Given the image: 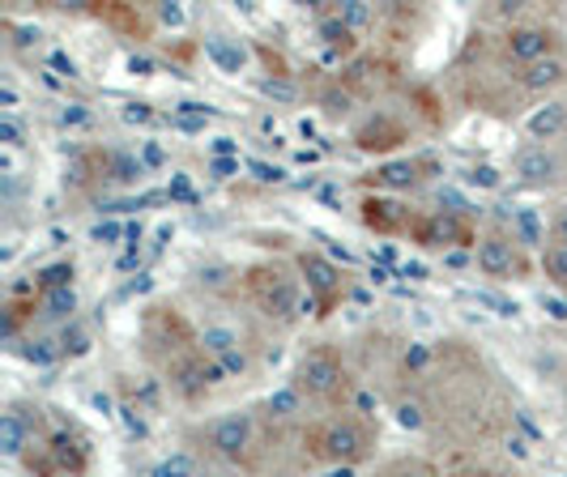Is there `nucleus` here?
Listing matches in <instances>:
<instances>
[{"mask_svg": "<svg viewBox=\"0 0 567 477\" xmlns=\"http://www.w3.org/2000/svg\"><path fill=\"white\" fill-rule=\"evenodd\" d=\"M142 354L154 371H163V380L171 384V393L184 401H200L214 393V384L223 380L218 359L209 354V345L197 329L188 324V315L179 308H158L145 311L142 320Z\"/></svg>", "mask_w": 567, "mask_h": 477, "instance_id": "nucleus-1", "label": "nucleus"}, {"mask_svg": "<svg viewBox=\"0 0 567 477\" xmlns=\"http://www.w3.org/2000/svg\"><path fill=\"white\" fill-rule=\"evenodd\" d=\"M295 448L303 456V465H316V469H354L380 448V422L350 405L324 409L299 426Z\"/></svg>", "mask_w": 567, "mask_h": 477, "instance_id": "nucleus-2", "label": "nucleus"}, {"mask_svg": "<svg viewBox=\"0 0 567 477\" xmlns=\"http://www.w3.org/2000/svg\"><path fill=\"white\" fill-rule=\"evenodd\" d=\"M22 460L34 477H82L90 469V439L73 422H52V426H34L22 444Z\"/></svg>", "mask_w": 567, "mask_h": 477, "instance_id": "nucleus-3", "label": "nucleus"}, {"mask_svg": "<svg viewBox=\"0 0 567 477\" xmlns=\"http://www.w3.org/2000/svg\"><path fill=\"white\" fill-rule=\"evenodd\" d=\"M290 388L316 401V405H324V409H346V401L354 396L359 380H354V371H350L338 345H312V350L299 354Z\"/></svg>", "mask_w": 567, "mask_h": 477, "instance_id": "nucleus-4", "label": "nucleus"}, {"mask_svg": "<svg viewBox=\"0 0 567 477\" xmlns=\"http://www.w3.org/2000/svg\"><path fill=\"white\" fill-rule=\"evenodd\" d=\"M244 299L274 324H299L303 315V281L295 278L286 265L260 260L244 273Z\"/></svg>", "mask_w": 567, "mask_h": 477, "instance_id": "nucleus-5", "label": "nucleus"}, {"mask_svg": "<svg viewBox=\"0 0 567 477\" xmlns=\"http://www.w3.org/2000/svg\"><path fill=\"white\" fill-rule=\"evenodd\" d=\"M205 448L214 452V456H223V460H230V465L256 474L260 460L274 452V439H269L265 418H256V414H227V418L205 426Z\"/></svg>", "mask_w": 567, "mask_h": 477, "instance_id": "nucleus-6", "label": "nucleus"}, {"mask_svg": "<svg viewBox=\"0 0 567 477\" xmlns=\"http://www.w3.org/2000/svg\"><path fill=\"white\" fill-rule=\"evenodd\" d=\"M499 52L516 69H529V64H542V60L564 56V39L546 22H516V27L499 34Z\"/></svg>", "mask_w": 567, "mask_h": 477, "instance_id": "nucleus-7", "label": "nucleus"}, {"mask_svg": "<svg viewBox=\"0 0 567 477\" xmlns=\"http://www.w3.org/2000/svg\"><path fill=\"white\" fill-rule=\"evenodd\" d=\"M419 214L423 209H410L405 200L384 197V193H375V197L368 193V197L359 200V222L368 226V230H375V235H384V239H410Z\"/></svg>", "mask_w": 567, "mask_h": 477, "instance_id": "nucleus-8", "label": "nucleus"}, {"mask_svg": "<svg viewBox=\"0 0 567 477\" xmlns=\"http://www.w3.org/2000/svg\"><path fill=\"white\" fill-rule=\"evenodd\" d=\"M299 269L308 273V299L316 303V315H329V311L341 303V294H346V273H341L333 260H324V256H299Z\"/></svg>", "mask_w": 567, "mask_h": 477, "instance_id": "nucleus-9", "label": "nucleus"}, {"mask_svg": "<svg viewBox=\"0 0 567 477\" xmlns=\"http://www.w3.org/2000/svg\"><path fill=\"white\" fill-rule=\"evenodd\" d=\"M478 269H483L486 278L495 281H508V278H525V256L516 248V239L508 235H486L483 243H478Z\"/></svg>", "mask_w": 567, "mask_h": 477, "instance_id": "nucleus-10", "label": "nucleus"}, {"mask_svg": "<svg viewBox=\"0 0 567 477\" xmlns=\"http://www.w3.org/2000/svg\"><path fill=\"white\" fill-rule=\"evenodd\" d=\"M90 13L103 27H112L115 34H124V39H150L154 34V22L145 18L137 4H90Z\"/></svg>", "mask_w": 567, "mask_h": 477, "instance_id": "nucleus-11", "label": "nucleus"}, {"mask_svg": "<svg viewBox=\"0 0 567 477\" xmlns=\"http://www.w3.org/2000/svg\"><path fill=\"white\" fill-rule=\"evenodd\" d=\"M401 141H410V133L393 115H371L368 124L354 133V145L368 149V154H389V149H398Z\"/></svg>", "mask_w": 567, "mask_h": 477, "instance_id": "nucleus-12", "label": "nucleus"}, {"mask_svg": "<svg viewBox=\"0 0 567 477\" xmlns=\"http://www.w3.org/2000/svg\"><path fill=\"white\" fill-rule=\"evenodd\" d=\"M426 170H435V163L431 158H414V163H398V167H384L371 175V184L389 197V193H405V188H419V184H426L431 175Z\"/></svg>", "mask_w": 567, "mask_h": 477, "instance_id": "nucleus-13", "label": "nucleus"}, {"mask_svg": "<svg viewBox=\"0 0 567 477\" xmlns=\"http://www.w3.org/2000/svg\"><path fill=\"white\" fill-rule=\"evenodd\" d=\"M564 77H567L564 56L542 60V64H529V69H516V85H520L525 94H546V90H555Z\"/></svg>", "mask_w": 567, "mask_h": 477, "instance_id": "nucleus-14", "label": "nucleus"}, {"mask_svg": "<svg viewBox=\"0 0 567 477\" xmlns=\"http://www.w3.org/2000/svg\"><path fill=\"white\" fill-rule=\"evenodd\" d=\"M444 477H520V474L512 465H504V460H491V456H461V460H453L444 469Z\"/></svg>", "mask_w": 567, "mask_h": 477, "instance_id": "nucleus-15", "label": "nucleus"}, {"mask_svg": "<svg viewBox=\"0 0 567 477\" xmlns=\"http://www.w3.org/2000/svg\"><path fill=\"white\" fill-rule=\"evenodd\" d=\"M555 170H559V163H555V154H546V149H525V154L516 158V175H520L525 184H550Z\"/></svg>", "mask_w": 567, "mask_h": 477, "instance_id": "nucleus-16", "label": "nucleus"}, {"mask_svg": "<svg viewBox=\"0 0 567 477\" xmlns=\"http://www.w3.org/2000/svg\"><path fill=\"white\" fill-rule=\"evenodd\" d=\"M371 477H444L440 474V465L435 460H426V456H393V460H384L380 469Z\"/></svg>", "mask_w": 567, "mask_h": 477, "instance_id": "nucleus-17", "label": "nucleus"}, {"mask_svg": "<svg viewBox=\"0 0 567 477\" xmlns=\"http://www.w3.org/2000/svg\"><path fill=\"white\" fill-rule=\"evenodd\" d=\"M538 265H542V278L550 281L555 290H564L567 294V248L564 243H546L538 256Z\"/></svg>", "mask_w": 567, "mask_h": 477, "instance_id": "nucleus-18", "label": "nucleus"}, {"mask_svg": "<svg viewBox=\"0 0 567 477\" xmlns=\"http://www.w3.org/2000/svg\"><path fill=\"white\" fill-rule=\"evenodd\" d=\"M550 243H564L567 248V205H559V209L550 214Z\"/></svg>", "mask_w": 567, "mask_h": 477, "instance_id": "nucleus-19", "label": "nucleus"}]
</instances>
